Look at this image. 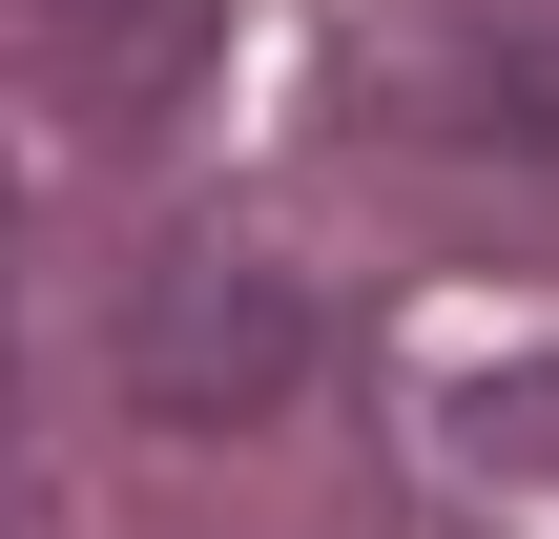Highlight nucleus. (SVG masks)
Returning a JSON list of instances; mask_svg holds the SVG:
<instances>
[{"label":"nucleus","mask_w":559,"mask_h":539,"mask_svg":"<svg viewBox=\"0 0 559 539\" xmlns=\"http://www.w3.org/2000/svg\"><path fill=\"white\" fill-rule=\"evenodd\" d=\"M373 104H394L415 145L498 166V187H559V21H415V42L373 62Z\"/></svg>","instance_id":"obj_1"},{"label":"nucleus","mask_w":559,"mask_h":539,"mask_svg":"<svg viewBox=\"0 0 559 539\" xmlns=\"http://www.w3.org/2000/svg\"><path fill=\"white\" fill-rule=\"evenodd\" d=\"M41 21H145V42H124V62H145V83H166V62H187V42H207V0H41Z\"/></svg>","instance_id":"obj_2"}]
</instances>
